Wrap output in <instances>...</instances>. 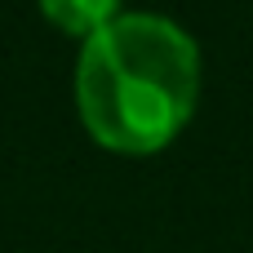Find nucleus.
Returning a JSON list of instances; mask_svg holds the SVG:
<instances>
[{"instance_id":"f257e3e1","label":"nucleus","mask_w":253,"mask_h":253,"mask_svg":"<svg viewBox=\"0 0 253 253\" xmlns=\"http://www.w3.org/2000/svg\"><path fill=\"white\" fill-rule=\"evenodd\" d=\"M200 98V49L160 13H116L80 44L76 107L84 129L125 156L178 138Z\"/></svg>"},{"instance_id":"f03ea898","label":"nucleus","mask_w":253,"mask_h":253,"mask_svg":"<svg viewBox=\"0 0 253 253\" xmlns=\"http://www.w3.org/2000/svg\"><path fill=\"white\" fill-rule=\"evenodd\" d=\"M40 13H44L53 27H62L67 36L89 40L98 27H107V22L120 13V4H116V0H49V4H40Z\"/></svg>"}]
</instances>
